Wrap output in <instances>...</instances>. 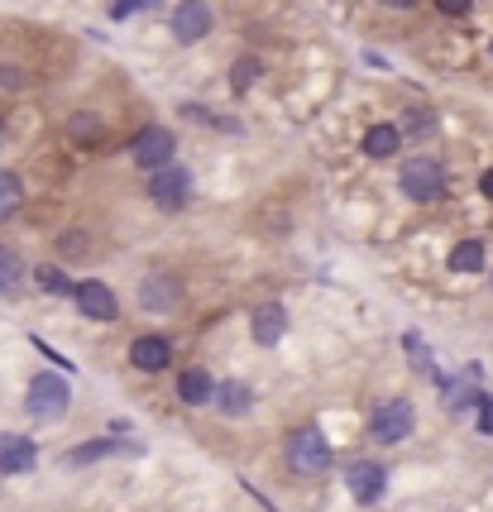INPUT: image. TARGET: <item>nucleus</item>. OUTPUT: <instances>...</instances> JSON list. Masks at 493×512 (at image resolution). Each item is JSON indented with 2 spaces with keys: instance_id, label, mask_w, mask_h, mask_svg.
<instances>
[{
  "instance_id": "nucleus-25",
  "label": "nucleus",
  "mask_w": 493,
  "mask_h": 512,
  "mask_svg": "<svg viewBox=\"0 0 493 512\" xmlns=\"http://www.w3.org/2000/svg\"><path fill=\"white\" fill-rule=\"evenodd\" d=\"M34 278H39V288L44 292H72V283H68V273H63V268H39Z\"/></svg>"
},
{
  "instance_id": "nucleus-6",
  "label": "nucleus",
  "mask_w": 493,
  "mask_h": 512,
  "mask_svg": "<svg viewBox=\"0 0 493 512\" xmlns=\"http://www.w3.org/2000/svg\"><path fill=\"white\" fill-rule=\"evenodd\" d=\"M173 149H178V139L168 125H149V130L135 134V144H130V158H135L139 168H163V163H173Z\"/></svg>"
},
{
  "instance_id": "nucleus-12",
  "label": "nucleus",
  "mask_w": 493,
  "mask_h": 512,
  "mask_svg": "<svg viewBox=\"0 0 493 512\" xmlns=\"http://www.w3.org/2000/svg\"><path fill=\"white\" fill-rule=\"evenodd\" d=\"M283 326H288V312H283L278 302H264V307H254V316H249V331H254L259 345H278V340H283Z\"/></svg>"
},
{
  "instance_id": "nucleus-4",
  "label": "nucleus",
  "mask_w": 493,
  "mask_h": 512,
  "mask_svg": "<svg viewBox=\"0 0 493 512\" xmlns=\"http://www.w3.org/2000/svg\"><path fill=\"white\" fill-rule=\"evenodd\" d=\"M417 422V412H412V402L407 398H388L374 407V417H369V436L379 441V446H398L407 431Z\"/></svg>"
},
{
  "instance_id": "nucleus-13",
  "label": "nucleus",
  "mask_w": 493,
  "mask_h": 512,
  "mask_svg": "<svg viewBox=\"0 0 493 512\" xmlns=\"http://www.w3.org/2000/svg\"><path fill=\"white\" fill-rule=\"evenodd\" d=\"M139 302L149 307V312H168V307H178V278H168V273H154L144 288H139Z\"/></svg>"
},
{
  "instance_id": "nucleus-11",
  "label": "nucleus",
  "mask_w": 493,
  "mask_h": 512,
  "mask_svg": "<svg viewBox=\"0 0 493 512\" xmlns=\"http://www.w3.org/2000/svg\"><path fill=\"white\" fill-rule=\"evenodd\" d=\"M168 359H173V345H168L163 335H139L135 345H130V364H135V369H144V374L168 369Z\"/></svg>"
},
{
  "instance_id": "nucleus-10",
  "label": "nucleus",
  "mask_w": 493,
  "mask_h": 512,
  "mask_svg": "<svg viewBox=\"0 0 493 512\" xmlns=\"http://www.w3.org/2000/svg\"><path fill=\"white\" fill-rule=\"evenodd\" d=\"M34 465H39V446H34L29 436L5 431V436H0V474H29Z\"/></svg>"
},
{
  "instance_id": "nucleus-30",
  "label": "nucleus",
  "mask_w": 493,
  "mask_h": 512,
  "mask_svg": "<svg viewBox=\"0 0 493 512\" xmlns=\"http://www.w3.org/2000/svg\"><path fill=\"white\" fill-rule=\"evenodd\" d=\"M388 5H398V10H407V5H417V0H388Z\"/></svg>"
},
{
  "instance_id": "nucleus-9",
  "label": "nucleus",
  "mask_w": 493,
  "mask_h": 512,
  "mask_svg": "<svg viewBox=\"0 0 493 512\" xmlns=\"http://www.w3.org/2000/svg\"><path fill=\"white\" fill-rule=\"evenodd\" d=\"M211 34V10H206V0H182L178 10H173V39L178 44H197Z\"/></svg>"
},
{
  "instance_id": "nucleus-21",
  "label": "nucleus",
  "mask_w": 493,
  "mask_h": 512,
  "mask_svg": "<svg viewBox=\"0 0 493 512\" xmlns=\"http://www.w3.org/2000/svg\"><path fill=\"white\" fill-rule=\"evenodd\" d=\"M407 134H412V139H431V134H436V115L431 111H407Z\"/></svg>"
},
{
  "instance_id": "nucleus-29",
  "label": "nucleus",
  "mask_w": 493,
  "mask_h": 512,
  "mask_svg": "<svg viewBox=\"0 0 493 512\" xmlns=\"http://www.w3.org/2000/svg\"><path fill=\"white\" fill-rule=\"evenodd\" d=\"M479 192H484V197L493 201V168H489V173H484V178H479Z\"/></svg>"
},
{
  "instance_id": "nucleus-1",
  "label": "nucleus",
  "mask_w": 493,
  "mask_h": 512,
  "mask_svg": "<svg viewBox=\"0 0 493 512\" xmlns=\"http://www.w3.org/2000/svg\"><path fill=\"white\" fill-rule=\"evenodd\" d=\"M398 182H403L407 201L431 206V201H441V192H446V168H441L436 158H407L403 173H398Z\"/></svg>"
},
{
  "instance_id": "nucleus-26",
  "label": "nucleus",
  "mask_w": 493,
  "mask_h": 512,
  "mask_svg": "<svg viewBox=\"0 0 493 512\" xmlns=\"http://www.w3.org/2000/svg\"><path fill=\"white\" fill-rule=\"evenodd\" d=\"M479 431L493 436V393H479Z\"/></svg>"
},
{
  "instance_id": "nucleus-18",
  "label": "nucleus",
  "mask_w": 493,
  "mask_h": 512,
  "mask_svg": "<svg viewBox=\"0 0 493 512\" xmlns=\"http://www.w3.org/2000/svg\"><path fill=\"white\" fill-rule=\"evenodd\" d=\"M20 206H24V182L0 168V221H10Z\"/></svg>"
},
{
  "instance_id": "nucleus-31",
  "label": "nucleus",
  "mask_w": 493,
  "mask_h": 512,
  "mask_svg": "<svg viewBox=\"0 0 493 512\" xmlns=\"http://www.w3.org/2000/svg\"><path fill=\"white\" fill-rule=\"evenodd\" d=\"M0 144H5V125H0Z\"/></svg>"
},
{
  "instance_id": "nucleus-19",
  "label": "nucleus",
  "mask_w": 493,
  "mask_h": 512,
  "mask_svg": "<svg viewBox=\"0 0 493 512\" xmlns=\"http://www.w3.org/2000/svg\"><path fill=\"white\" fill-rule=\"evenodd\" d=\"M450 268H455V273L484 268V240H460V245L450 249Z\"/></svg>"
},
{
  "instance_id": "nucleus-24",
  "label": "nucleus",
  "mask_w": 493,
  "mask_h": 512,
  "mask_svg": "<svg viewBox=\"0 0 493 512\" xmlns=\"http://www.w3.org/2000/svg\"><path fill=\"white\" fill-rule=\"evenodd\" d=\"M115 441H87V446H77L68 455V465H87V460H101V455H111Z\"/></svg>"
},
{
  "instance_id": "nucleus-5",
  "label": "nucleus",
  "mask_w": 493,
  "mask_h": 512,
  "mask_svg": "<svg viewBox=\"0 0 493 512\" xmlns=\"http://www.w3.org/2000/svg\"><path fill=\"white\" fill-rule=\"evenodd\" d=\"M192 197V173L178 168V163H163L154 168V178H149V201H154L158 211H182Z\"/></svg>"
},
{
  "instance_id": "nucleus-8",
  "label": "nucleus",
  "mask_w": 493,
  "mask_h": 512,
  "mask_svg": "<svg viewBox=\"0 0 493 512\" xmlns=\"http://www.w3.org/2000/svg\"><path fill=\"white\" fill-rule=\"evenodd\" d=\"M345 484L355 493V503H379L383 489H388V474H383L379 460H355L345 469Z\"/></svg>"
},
{
  "instance_id": "nucleus-20",
  "label": "nucleus",
  "mask_w": 493,
  "mask_h": 512,
  "mask_svg": "<svg viewBox=\"0 0 493 512\" xmlns=\"http://www.w3.org/2000/svg\"><path fill=\"white\" fill-rule=\"evenodd\" d=\"M20 278H24V259L15 249L0 245V297H10V292L20 288Z\"/></svg>"
},
{
  "instance_id": "nucleus-16",
  "label": "nucleus",
  "mask_w": 493,
  "mask_h": 512,
  "mask_svg": "<svg viewBox=\"0 0 493 512\" xmlns=\"http://www.w3.org/2000/svg\"><path fill=\"white\" fill-rule=\"evenodd\" d=\"M398 144H403V130H398V125H369V134H364V154L369 158H393Z\"/></svg>"
},
{
  "instance_id": "nucleus-28",
  "label": "nucleus",
  "mask_w": 493,
  "mask_h": 512,
  "mask_svg": "<svg viewBox=\"0 0 493 512\" xmlns=\"http://www.w3.org/2000/svg\"><path fill=\"white\" fill-rule=\"evenodd\" d=\"M436 5H441L446 15H470L474 10V0H436Z\"/></svg>"
},
{
  "instance_id": "nucleus-27",
  "label": "nucleus",
  "mask_w": 493,
  "mask_h": 512,
  "mask_svg": "<svg viewBox=\"0 0 493 512\" xmlns=\"http://www.w3.org/2000/svg\"><path fill=\"white\" fill-rule=\"evenodd\" d=\"M63 240H68L72 259H82V254H87V235H82V230H72V235H63Z\"/></svg>"
},
{
  "instance_id": "nucleus-17",
  "label": "nucleus",
  "mask_w": 493,
  "mask_h": 512,
  "mask_svg": "<svg viewBox=\"0 0 493 512\" xmlns=\"http://www.w3.org/2000/svg\"><path fill=\"white\" fill-rule=\"evenodd\" d=\"M211 398H216V407H221V412H230V417H245L249 407H254V393H249L245 383H216V393H211Z\"/></svg>"
},
{
  "instance_id": "nucleus-22",
  "label": "nucleus",
  "mask_w": 493,
  "mask_h": 512,
  "mask_svg": "<svg viewBox=\"0 0 493 512\" xmlns=\"http://www.w3.org/2000/svg\"><path fill=\"white\" fill-rule=\"evenodd\" d=\"M144 10H163V0H111L115 20H130V15H144Z\"/></svg>"
},
{
  "instance_id": "nucleus-14",
  "label": "nucleus",
  "mask_w": 493,
  "mask_h": 512,
  "mask_svg": "<svg viewBox=\"0 0 493 512\" xmlns=\"http://www.w3.org/2000/svg\"><path fill=\"white\" fill-rule=\"evenodd\" d=\"M68 139L72 144H82V149H96V144H106V120L91 111H77L68 120Z\"/></svg>"
},
{
  "instance_id": "nucleus-15",
  "label": "nucleus",
  "mask_w": 493,
  "mask_h": 512,
  "mask_svg": "<svg viewBox=\"0 0 493 512\" xmlns=\"http://www.w3.org/2000/svg\"><path fill=\"white\" fill-rule=\"evenodd\" d=\"M211 393H216V379L206 374V369H187L178 379V398L187 402V407H202V402H211Z\"/></svg>"
},
{
  "instance_id": "nucleus-2",
  "label": "nucleus",
  "mask_w": 493,
  "mask_h": 512,
  "mask_svg": "<svg viewBox=\"0 0 493 512\" xmlns=\"http://www.w3.org/2000/svg\"><path fill=\"white\" fill-rule=\"evenodd\" d=\"M68 379H58V374H34L29 379V393H24V407H29V417H39V422H58L63 412H68Z\"/></svg>"
},
{
  "instance_id": "nucleus-23",
  "label": "nucleus",
  "mask_w": 493,
  "mask_h": 512,
  "mask_svg": "<svg viewBox=\"0 0 493 512\" xmlns=\"http://www.w3.org/2000/svg\"><path fill=\"white\" fill-rule=\"evenodd\" d=\"M254 77H259V63H254V58H240V63L230 67V87L235 91H249L254 87Z\"/></svg>"
},
{
  "instance_id": "nucleus-7",
  "label": "nucleus",
  "mask_w": 493,
  "mask_h": 512,
  "mask_svg": "<svg viewBox=\"0 0 493 512\" xmlns=\"http://www.w3.org/2000/svg\"><path fill=\"white\" fill-rule=\"evenodd\" d=\"M77 297V312L87 316V321H115L120 316V302H115V292L101 283V278H87V283H77L72 288Z\"/></svg>"
},
{
  "instance_id": "nucleus-3",
  "label": "nucleus",
  "mask_w": 493,
  "mask_h": 512,
  "mask_svg": "<svg viewBox=\"0 0 493 512\" xmlns=\"http://www.w3.org/2000/svg\"><path fill=\"white\" fill-rule=\"evenodd\" d=\"M288 465L297 469V474H321V469H331V446H326V436H321L316 426L288 431Z\"/></svg>"
}]
</instances>
